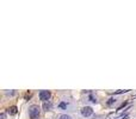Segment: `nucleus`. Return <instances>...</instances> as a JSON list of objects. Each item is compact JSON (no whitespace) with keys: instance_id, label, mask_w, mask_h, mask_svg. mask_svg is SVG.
<instances>
[{"instance_id":"obj_1","label":"nucleus","mask_w":136,"mask_h":119,"mask_svg":"<svg viewBox=\"0 0 136 119\" xmlns=\"http://www.w3.org/2000/svg\"><path fill=\"white\" fill-rule=\"evenodd\" d=\"M57 110L61 112H72L74 111V104L69 100H61L57 105Z\"/></svg>"},{"instance_id":"obj_2","label":"nucleus","mask_w":136,"mask_h":119,"mask_svg":"<svg viewBox=\"0 0 136 119\" xmlns=\"http://www.w3.org/2000/svg\"><path fill=\"white\" fill-rule=\"evenodd\" d=\"M39 114H41V109L37 105H32L29 107V117L31 119H38Z\"/></svg>"},{"instance_id":"obj_3","label":"nucleus","mask_w":136,"mask_h":119,"mask_svg":"<svg viewBox=\"0 0 136 119\" xmlns=\"http://www.w3.org/2000/svg\"><path fill=\"white\" fill-rule=\"evenodd\" d=\"M80 114H81L84 118H88V117H91L93 114V110L91 106H84L81 107V110H80Z\"/></svg>"},{"instance_id":"obj_4","label":"nucleus","mask_w":136,"mask_h":119,"mask_svg":"<svg viewBox=\"0 0 136 119\" xmlns=\"http://www.w3.org/2000/svg\"><path fill=\"white\" fill-rule=\"evenodd\" d=\"M38 96H39V100H42L43 102H47V101H49L52 94H50L49 91H41L39 94H38Z\"/></svg>"},{"instance_id":"obj_5","label":"nucleus","mask_w":136,"mask_h":119,"mask_svg":"<svg viewBox=\"0 0 136 119\" xmlns=\"http://www.w3.org/2000/svg\"><path fill=\"white\" fill-rule=\"evenodd\" d=\"M53 109V104L50 101H47V102L43 104V110L44 111H50Z\"/></svg>"},{"instance_id":"obj_6","label":"nucleus","mask_w":136,"mask_h":119,"mask_svg":"<svg viewBox=\"0 0 136 119\" xmlns=\"http://www.w3.org/2000/svg\"><path fill=\"white\" fill-rule=\"evenodd\" d=\"M87 101H88V102H91V104H97L98 102L97 98H95L93 94H90V95L87 96Z\"/></svg>"},{"instance_id":"obj_7","label":"nucleus","mask_w":136,"mask_h":119,"mask_svg":"<svg viewBox=\"0 0 136 119\" xmlns=\"http://www.w3.org/2000/svg\"><path fill=\"white\" fill-rule=\"evenodd\" d=\"M7 112L10 114H12V116H13V114H16V113H17V106H11L10 109H8Z\"/></svg>"},{"instance_id":"obj_8","label":"nucleus","mask_w":136,"mask_h":119,"mask_svg":"<svg viewBox=\"0 0 136 119\" xmlns=\"http://www.w3.org/2000/svg\"><path fill=\"white\" fill-rule=\"evenodd\" d=\"M59 119H73V118L70 116H68V114H61L59 117Z\"/></svg>"},{"instance_id":"obj_9","label":"nucleus","mask_w":136,"mask_h":119,"mask_svg":"<svg viewBox=\"0 0 136 119\" xmlns=\"http://www.w3.org/2000/svg\"><path fill=\"white\" fill-rule=\"evenodd\" d=\"M116 101H117V100H116L115 98H110V99H109V101H108V105H109V106H111V105H113Z\"/></svg>"},{"instance_id":"obj_10","label":"nucleus","mask_w":136,"mask_h":119,"mask_svg":"<svg viewBox=\"0 0 136 119\" xmlns=\"http://www.w3.org/2000/svg\"><path fill=\"white\" fill-rule=\"evenodd\" d=\"M14 93H16V92H6V94H7V95H13Z\"/></svg>"},{"instance_id":"obj_11","label":"nucleus","mask_w":136,"mask_h":119,"mask_svg":"<svg viewBox=\"0 0 136 119\" xmlns=\"http://www.w3.org/2000/svg\"><path fill=\"white\" fill-rule=\"evenodd\" d=\"M1 119H5V113H1Z\"/></svg>"}]
</instances>
